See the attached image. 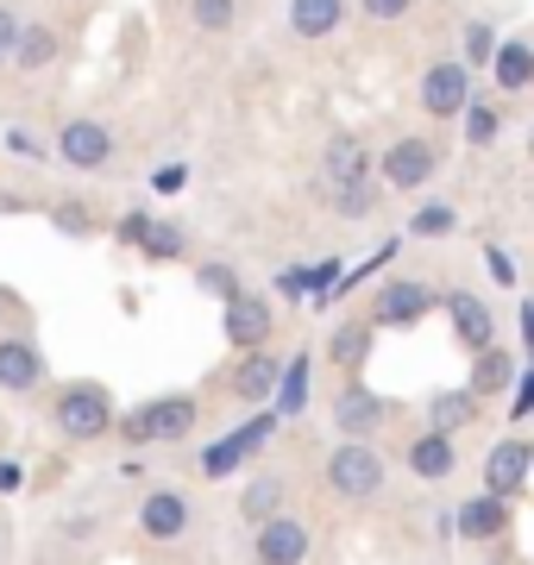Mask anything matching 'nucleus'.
<instances>
[{
    "instance_id": "f257e3e1",
    "label": "nucleus",
    "mask_w": 534,
    "mask_h": 565,
    "mask_svg": "<svg viewBox=\"0 0 534 565\" xmlns=\"http://www.w3.org/2000/svg\"><path fill=\"white\" fill-rule=\"evenodd\" d=\"M328 484L340 490L346 503H365V497H377V490H384V459H377L365 440H346L328 459Z\"/></svg>"
},
{
    "instance_id": "f03ea898",
    "label": "nucleus",
    "mask_w": 534,
    "mask_h": 565,
    "mask_svg": "<svg viewBox=\"0 0 534 565\" xmlns=\"http://www.w3.org/2000/svg\"><path fill=\"white\" fill-rule=\"evenodd\" d=\"M57 427L70 434V440H95V434H107L114 427V408H107V390L102 384H70L57 403Z\"/></svg>"
},
{
    "instance_id": "7ed1b4c3",
    "label": "nucleus",
    "mask_w": 534,
    "mask_h": 565,
    "mask_svg": "<svg viewBox=\"0 0 534 565\" xmlns=\"http://www.w3.org/2000/svg\"><path fill=\"white\" fill-rule=\"evenodd\" d=\"M195 427V403L189 396H158L139 415H126V440H183Z\"/></svg>"
},
{
    "instance_id": "20e7f679",
    "label": "nucleus",
    "mask_w": 534,
    "mask_h": 565,
    "mask_svg": "<svg viewBox=\"0 0 534 565\" xmlns=\"http://www.w3.org/2000/svg\"><path fill=\"white\" fill-rule=\"evenodd\" d=\"M421 107H428L434 120L466 114V107H472V76H466V63H434L428 76H421Z\"/></svg>"
},
{
    "instance_id": "39448f33",
    "label": "nucleus",
    "mask_w": 534,
    "mask_h": 565,
    "mask_svg": "<svg viewBox=\"0 0 534 565\" xmlns=\"http://www.w3.org/2000/svg\"><path fill=\"white\" fill-rule=\"evenodd\" d=\"M57 158L70 163V170H102V163L114 158V132H107L102 120H70L57 132Z\"/></svg>"
},
{
    "instance_id": "423d86ee",
    "label": "nucleus",
    "mask_w": 534,
    "mask_h": 565,
    "mask_svg": "<svg viewBox=\"0 0 534 565\" xmlns=\"http://www.w3.org/2000/svg\"><path fill=\"white\" fill-rule=\"evenodd\" d=\"M258 565H302L309 559V527L296 522V515H270L258 522Z\"/></svg>"
},
{
    "instance_id": "0eeeda50",
    "label": "nucleus",
    "mask_w": 534,
    "mask_h": 565,
    "mask_svg": "<svg viewBox=\"0 0 534 565\" xmlns=\"http://www.w3.org/2000/svg\"><path fill=\"white\" fill-rule=\"evenodd\" d=\"M265 440H270V415H258V422H246L239 434H226V440L207 446V452H202V471H207V478H226V471H239V465H246Z\"/></svg>"
},
{
    "instance_id": "6e6552de",
    "label": "nucleus",
    "mask_w": 534,
    "mask_h": 565,
    "mask_svg": "<svg viewBox=\"0 0 534 565\" xmlns=\"http://www.w3.org/2000/svg\"><path fill=\"white\" fill-rule=\"evenodd\" d=\"M270 340V308L258 296H226V345H239V352H258Z\"/></svg>"
},
{
    "instance_id": "1a4fd4ad",
    "label": "nucleus",
    "mask_w": 534,
    "mask_h": 565,
    "mask_svg": "<svg viewBox=\"0 0 534 565\" xmlns=\"http://www.w3.org/2000/svg\"><path fill=\"white\" fill-rule=\"evenodd\" d=\"M434 177V145L428 139H396L384 151V182L391 189H421Z\"/></svg>"
},
{
    "instance_id": "9d476101",
    "label": "nucleus",
    "mask_w": 534,
    "mask_h": 565,
    "mask_svg": "<svg viewBox=\"0 0 534 565\" xmlns=\"http://www.w3.org/2000/svg\"><path fill=\"white\" fill-rule=\"evenodd\" d=\"M44 384V352L32 340H0V390H13V396H25V390Z\"/></svg>"
},
{
    "instance_id": "9b49d317",
    "label": "nucleus",
    "mask_w": 534,
    "mask_h": 565,
    "mask_svg": "<svg viewBox=\"0 0 534 565\" xmlns=\"http://www.w3.org/2000/svg\"><path fill=\"white\" fill-rule=\"evenodd\" d=\"M528 459H534V446H522V440L491 446V459H484V490H491V497H515L522 478H528Z\"/></svg>"
},
{
    "instance_id": "f8f14e48",
    "label": "nucleus",
    "mask_w": 534,
    "mask_h": 565,
    "mask_svg": "<svg viewBox=\"0 0 534 565\" xmlns=\"http://www.w3.org/2000/svg\"><path fill=\"white\" fill-rule=\"evenodd\" d=\"M139 527L151 534V541H177V534L189 527V503L177 497V490H151L145 509H139Z\"/></svg>"
},
{
    "instance_id": "ddd939ff",
    "label": "nucleus",
    "mask_w": 534,
    "mask_h": 565,
    "mask_svg": "<svg viewBox=\"0 0 534 565\" xmlns=\"http://www.w3.org/2000/svg\"><path fill=\"white\" fill-rule=\"evenodd\" d=\"M447 308H452V327H459V340L472 345V352H484V345H491V308L478 302L472 289H452Z\"/></svg>"
},
{
    "instance_id": "4468645a",
    "label": "nucleus",
    "mask_w": 534,
    "mask_h": 565,
    "mask_svg": "<svg viewBox=\"0 0 534 565\" xmlns=\"http://www.w3.org/2000/svg\"><path fill=\"white\" fill-rule=\"evenodd\" d=\"M421 308H428V289L421 282H391L377 296V327H409V321H421Z\"/></svg>"
},
{
    "instance_id": "2eb2a0df",
    "label": "nucleus",
    "mask_w": 534,
    "mask_h": 565,
    "mask_svg": "<svg viewBox=\"0 0 534 565\" xmlns=\"http://www.w3.org/2000/svg\"><path fill=\"white\" fill-rule=\"evenodd\" d=\"M452 465H459V452H452V434H421V440L409 446V471L415 478H452Z\"/></svg>"
},
{
    "instance_id": "dca6fc26",
    "label": "nucleus",
    "mask_w": 534,
    "mask_h": 565,
    "mask_svg": "<svg viewBox=\"0 0 534 565\" xmlns=\"http://www.w3.org/2000/svg\"><path fill=\"white\" fill-rule=\"evenodd\" d=\"M333 422L346 427V440H365V434H377V422H384V403L365 396V390H346L340 408H333Z\"/></svg>"
},
{
    "instance_id": "f3484780",
    "label": "nucleus",
    "mask_w": 534,
    "mask_h": 565,
    "mask_svg": "<svg viewBox=\"0 0 534 565\" xmlns=\"http://www.w3.org/2000/svg\"><path fill=\"white\" fill-rule=\"evenodd\" d=\"M503 522H510V503H503V497H491V490L459 509V534H472V541H491V534H503Z\"/></svg>"
},
{
    "instance_id": "a211bd4d",
    "label": "nucleus",
    "mask_w": 534,
    "mask_h": 565,
    "mask_svg": "<svg viewBox=\"0 0 534 565\" xmlns=\"http://www.w3.org/2000/svg\"><path fill=\"white\" fill-rule=\"evenodd\" d=\"M346 13V0H289V25L302 32V39H328L333 25Z\"/></svg>"
},
{
    "instance_id": "6ab92c4d",
    "label": "nucleus",
    "mask_w": 534,
    "mask_h": 565,
    "mask_svg": "<svg viewBox=\"0 0 534 565\" xmlns=\"http://www.w3.org/2000/svg\"><path fill=\"white\" fill-rule=\"evenodd\" d=\"M277 415H302L309 408V359H289L284 371H277Z\"/></svg>"
},
{
    "instance_id": "aec40b11",
    "label": "nucleus",
    "mask_w": 534,
    "mask_h": 565,
    "mask_svg": "<svg viewBox=\"0 0 534 565\" xmlns=\"http://www.w3.org/2000/svg\"><path fill=\"white\" fill-rule=\"evenodd\" d=\"M346 182H365V145L333 139L328 145V189H346Z\"/></svg>"
},
{
    "instance_id": "412c9836",
    "label": "nucleus",
    "mask_w": 534,
    "mask_h": 565,
    "mask_svg": "<svg viewBox=\"0 0 534 565\" xmlns=\"http://www.w3.org/2000/svg\"><path fill=\"white\" fill-rule=\"evenodd\" d=\"M239 515H246V522H270V515H284V478H252L246 497H239Z\"/></svg>"
},
{
    "instance_id": "4be33fe9",
    "label": "nucleus",
    "mask_w": 534,
    "mask_h": 565,
    "mask_svg": "<svg viewBox=\"0 0 534 565\" xmlns=\"http://www.w3.org/2000/svg\"><path fill=\"white\" fill-rule=\"evenodd\" d=\"M233 390H239L246 403H265L270 390H277V359H265V352H252V359L239 364V377H233Z\"/></svg>"
},
{
    "instance_id": "5701e85b",
    "label": "nucleus",
    "mask_w": 534,
    "mask_h": 565,
    "mask_svg": "<svg viewBox=\"0 0 534 565\" xmlns=\"http://www.w3.org/2000/svg\"><path fill=\"white\" fill-rule=\"evenodd\" d=\"M51 57H57V32H51V25H20L13 63H25V70H44Z\"/></svg>"
},
{
    "instance_id": "b1692460",
    "label": "nucleus",
    "mask_w": 534,
    "mask_h": 565,
    "mask_svg": "<svg viewBox=\"0 0 534 565\" xmlns=\"http://www.w3.org/2000/svg\"><path fill=\"white\" fill-rule=\"evenodd\" d=\"M472 408H478V396L472 390H447V396H434V434H452V427H466L472 422Z\"/></svg>"
},
{
    "instance_id": "393cba45",
    "label": "nucleus",
    "mask_w": 534,
    "mask_h": 565,
    "mask_svg": "<svg viewBox=\"0 0 534 565\" xmlns=\"http://www.w3.org/2000/svg\"><path fill=\"white\" fill-rule=\"evenodd\" d=\"M189 20L202 25V32H226V25L239 20V0H189Z\"/></svg>"
},
{
    "instance_id": "a878e982",
    "label": "nucleus",
    "mask_w": 534,
    "mask_h": 565,
    "mask_svg": "<svg viewBox=\"0 0 534 565\" xmlns=\"http://www.w3.org/2000/svg\"><path fill=\"white\" fill-rule=\"evenodd\" d=\"M496 82H503V88H528V82H534V57L522 51V44H503V57H496Z\"/></svg>"
},
{
    "instance_id": "bb28decb",
    "label": "nucleus",
    "mask_w": 534,
    "mask_h": 565,
    "mask_svg": "<svg viewBox=\"0 0 534 565\" xmlns=\"http://www.w3.org/2000/svg\"><path fill=\"white\" fill-rule=\"evenodd\" d=\"M409 226L421 233V239H440V233H452V226H459V214H452V202H428Z\"/></svg>"
},
{
    "instance_id": "cd10ccee",
    "label": "nucleus",
    "mask_w": 534,
    "mask_h": 565,
    "mask_svg": "<svg viewBox=\"0 0 534 565\" xmlns=\"http://www.w3.org/2000/svg\"><path fill=\"white\" fill-rule=\"evenodd\" d=\"M145 252H151V258H177V252H183V233H177V226H164V221H145Z\"/></svg>"
},
{
    "instance_id": "c85d7f7f",
    "label": "nucleus",
    "mask_w": 534,
    "mask_h": 565,
    "mask_svg": "<svg viewBox=\"0 0 534 565\" xmlns=\"http://www.w3.org/2000/svg\"><path fill=\"white\" fill-rule=\"evenodd\" d=\"M371 352V327H340V333H333V359L340 364H359Z\"/></svg>"
},
{
    "instance_id": "c756f323",
    "label": "nucleus",
    "mask_w": 534,
    "mask_h": 565,
    "mask_svg": "<svg viewBox=\"0 0 534 565\" xmlns=\"http://www.w3.org/2000/svg\"><path fill=\"white\" fill-rule=\"evenodd\" d=\"M333 207H340L346 221H365V214H371V182H346V189H333Z\"/></svg>"
},
{
    "instance_id": "7c9ffc66",
    "label": "nucleus",
    "mask_w": 534,
    "mask_h": 565,
    "mask_svg": "<svg viewBox=\"0 0 534 565\" xmlns=\"http://www.w3.org/2000/svg\"><path fill=\"white\" fill-rule=\"evenodd\" d=\"M466 139H472V145H491L496 139V114H491V107H466Z\"/></svg>"
},
{
    "instance_id": "2f4dec72",
    "label": "nucleus",
    "mask_w": 534,
    "mask_h": 565,
    "mask_svg": "<svg viewBox=\"0 0 534 565\" xmlns=\"http://www.w3.org/2000/svg\"><path fill=\"white\" fill-rule=\"evenodd\" d=\"M496 384H510V359H496L491 345H484V364H478V390H496Z\"/></svg>"
},
{
    "instance_id": "473e14b6",
    "label": "nucleus",
    "mask_w": 534,
    "mask_h": 565,
    "mask_svg": "<svg viewBox=\"0 0 534 565\" xmlns=\"http://www.w3.org/2000/svg\"><path fill=\"white\" fill-rule=\"evenodd\" d=\"M7 151H13V158H25V163H39V158H51V151H44V145L32 139V132H20V126H13V132H7Z\"/></svg>"
},
{
    "instance_id": "72a5a7b5",
    "label": "nucleus",
    "mask_w": 534,
    "mask_h": 565,
    "mask_svg": "<svg viewBox=\"0 0 534 565\" xmlns=\"http://www.w3.org/2000/svg\"><path fill=\"white\" fill-rule=\"evenodd\" d=\"M202 289H214V296H239V282H233V270H226V264H207Z\"/></svg>"
},
{
    "instance_id": "f704fd0d",
    "label": "nucleus",
    "mask_w": 534,
    "mask_h": 565,
    "mask_svg": "<svg viewBox=\"0 0 534 565\" xmlns=\"http://www.w3.org/2000/svg\"><path fill=\"white\" fill-rule=\"evenodd\" d=\"M13 44H20V20H13V7H0V63L13 57Z\"/></svg>"
},
{
    "instance_id": "c9c22d12",
    "label": "nucleus",
    "mask_w": 534,
    "mask_h": 565,
    "mask_svg": "<svg viewBox=\"0 0 534 565\" xmlns=\"http://www.w3.org/2000/svg\"><path fill=\"white\" fill-rule=\"evenodd\" d=\"M365 13H371V20H403V13H409V0H365Z\"/></svg>"
},
{
    "instance_id": "e433bc0d",
    "label": "nucleus",
    "mask_w": 534,
    "mask_h": 565,
    "mask_svg": "<svg viewBox=\"0 0 534 565\" xmlns=\"http://www.w3.org/2000/svg\"><path fill=\"white\" fill-rule=\"evenodd\" d=\"M183 182H189V170H183V163H164V170H158V195H177Z\"/></svg>"
},
{
    "instance_id": "4c0bfd02",
    "label": "nucleus",
    "mask_w": 534,
    "mask_h": 565,
    "mask_svg": "<svg viewBox=\"0 0 534 565\" xmlns=\"http://www.w3.org/2000/svg\"><path fill=\"white\" fill-rule=\"evenodd\" d=\"M491 277L496 282H515V264H510V252H503V245H491Z\"/></svg>"
},
{
    "instance_id": "58836bf2",
    "label": "nucleus",
    "mask_w": 534,
    "mask_h": 565,
    "mask_svg": "<svg viewBox=\"0 0 534 565\" xmlns=\"http://www.w3.org/2000/svg\"><path fill=\"white\" fill-rule=\"evenodd\" d=\"M145 221H151V214H126V221H120V239L139 245V239H145Z\"/></svg>"
},
{
    "instance_id": "ea45409f",
    "label": "nucleus",
    "mask_w": 534,
    "mask_h": 565,
    "mask_svg": "<svg viewBox=\"0 0 534 565\" xmlns=\"http://www.w3.org/2000/svg\"><path fill=\"white\" fill-rule=\"evenodd\" d=\"M466 44H472V57H491V25H472V32H466Z\"/></svg>"
},
{
    "instance_id": "a19ab883",
    "label": "nucleus",
    "mask_w": 534,
    "mask_h": 565,
    "mask_svg": "<svg viewBox=\"0 0 534 565\" xmlns=\"http://www.w3.org/2000/svg\"><path fill=\"white\" fill-rule=\"evenodd\" d=\"M515 415H534V377H522V390H515Z\"/></svg>"
},
{
    "instance_id": "79ce46f5",
    "label": "nucleus",
    "mask_w": 534,
    "mask_h": 565,
    "mask_svg": "<svg viewBox=\"0 0 534 565\" xmlns=\"http://www.w3.org/2000/svg\"><path fill=\"white\" fill-rule=\"evenodd\" d=\"M0 490H20V465H0Z\"/></svg>"
},
{
    "instance_id": "37998d69",
    "label": "nucleus",
    "mask_w": 534,
    "mask_h": 565,
    "mask_svg": "<svg viewBox=\"0 0 534 565\" xmlns=\"http://www.w3.org/2000/svg\"><path fill=\"white\" fill-rule=\"evenodd\" d=\"M0 315H7V296H0Z\"/></svg>"
}]
</instances>
